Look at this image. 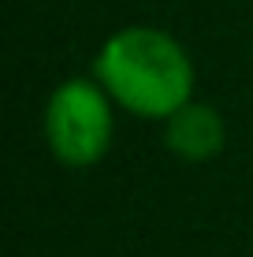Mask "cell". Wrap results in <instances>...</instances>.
<instances>
[{"label":"cell","instance_id":"7a4b0ae2","mask_svg":"<svg viewBox=\"0 0 253 257\" xmlns=\"http://www.w3.org/2000/svg\"><path fill=\"white\" fill-rule=\"evenodd\" d=\"M49 149L71 168L97 164L112 146V97L101 82L67 78L45 108Z\"/></svg>","mask_w":253,"mask_h":257},{"label":"cell","instance_id":"3957f363","mask_svg":"<svg viewBox=\"0 0 253 257\" xmlns=\"http://www.w3.org/2000/svg\"><path fill=\"white\" fill-rule=\"evenodd\" d=\"M164 123H168L171 153L186 157V161H208V157H216L223 149V138H227L220 112L208 108V104H194V101L182 104L175 116H168Z\"/></svg>","mask_w":253,"mask_h":257},{"label":"cell","instance_id":"6da1fadb","mask_svg":"<svg viewBox=\"0 0 253 257\" xmlns=\"http://www.w3.org/2000/svg\"><path fill=\"white\" fill-rule=\"evenodd\" d=\"M97 82L116 104L145 119H168L194 93V64L171 34L130 26L104 41L97 56Z\"/></svg>","mask_w":253,"mask_h":257}]
</instances>
